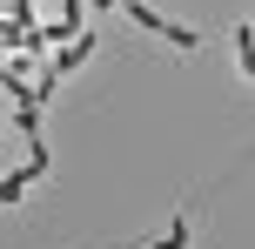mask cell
<instances>
[{
    "mask_svg": "<svg viewBox=\"0 0 255 249\" xmlns=\"http://www.w3.org/2000/svg\"><path fill=\"white\" fill-rule=\"evenodd\" d=\"M101 7H121V0H101Z\"/></svg>",
    "mask_w": 255,
    "mask_h": 249,
    "instance_id": "3",
    "label": "cell"
},
{
    "mask_svg": "<svg viewBox=\"0 0 255 249\" xmlns=\"http://www.w3.org/2000/svg\"><path fill=\"white\" fill-rule=\"evenodd\" d=\"M88 54H94V34H88V27H81V34H67V47H61V54H54V61H47V74H54V81H61V74H74V67L88 61Z\"/></svg>",
    "mask_w": 255,
    "mask_h": 249,
    "instance_id": "1",
    "label": "cell"
},
{
    "mask_svg": "<svg viewBox=\"0 0 255 249\" xmlns=\"http://www.w3.org/2000/svg\"><path fill=\"white\" fill-rule=\"evenodd\" d=\"M154 249H188V223H175V229H168V236L154 243Z\"/></svg>",
    "mask_w": 255,
    "mask_h": 249,
    "instance_id": "2",
    "label": "cell"
}]
</instances>
